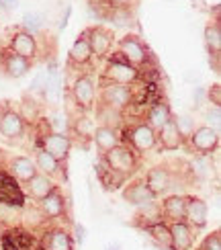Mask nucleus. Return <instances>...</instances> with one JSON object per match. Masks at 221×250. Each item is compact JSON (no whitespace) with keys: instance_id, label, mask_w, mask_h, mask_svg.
Wrapping results in <instances>:
<instances>
[{"instance_id":"nucleus-1","label":"nucleus","mask_w":221,"mask_h":250,"mask_svg":"<svg viewBox=\"0 0 221 250\" xmlns=\"http://www.w3.org/2000/svg\"><path fill=\"white\" fill-rule=\"evenodd\" d=\"M102 160L113 172H117L119 176H123V179L131 176L135 170H138V164H140L138 152L131 150L127 144H119V146H115L113 150L104 152Z\"/></svg>"},{"instance_id":"nucleus-2","label":"nucleus","mask_w":221,"mask_h":250,"mask_svg":"<svg viewBox=\"0 0 221 250\" xmlns=\"http://www.w3.org/2000/svg\"><path fill=\"white\" fill-rule=\"evenodd\" d=\"M141 72L138 68H133L131 64H127L125 60H121L117 54L107 58V64L102 68L100 78L104 82H113V84H123V86H131L140 80Z\"/></svg>"},{"instance_id":"nucleus-3","label":"nucleus","mask_w":221,"mask_h":250,"mask_svg":"<svg viewBox=\"0 0 221 250\" xmlns=\"http://www.w3.org/2000/svg\"><path fill=\"white\" fill-rule=\"evenodd\" d=\"M117 56L125 60L133 68H143L150 62V49L145 47L141 37L138 35H125L117 41Z\"/></svg>"},{"instance_id":"nucleus-4","label":"nucleus","mask_w":221,"mask_h":250,"mask_svg":"<svg viewBox=\"0 0 221 250\" xmlns=\"http://www.w3.org/2000/svg\"><path fill=\"white\" fill-rule=\"evenodd\" d=\"M100 103L104 107L115 111H125L133 105V90L123 84H113V82H104L100 84Z\"/></svg>"},{"instance_id":"nucleus-5","label":"nucleus","mask_w":221,"mask_h":250,"mask_svg":"<svg viewBox=\"0 0 221 250\" xmlns=\"http://www.w3.org/2000/svg\"><path fill=\"white\" fill-rule=\"evenodd\" d=\"M82 33L86 35V41H88L90 51H92V58H109L111 56V49H113V43H115L113 31H109L102 25H94V27H88L86 31H82Z\"/></svg>"},{"instance_id":"nucleus-6","label":"nucleus","mask_w":221,"mask_h":250,"mask_svg":"<svg viewBox=\"0 0 221 250\" xmlns=\"http://www.w3.org/2000/svg\"><path fill=\"white\" fill-rule=\"evenodd\" d=\"M72 99L78 105V109L82 111H90L94 107V101H97V86H94V80L88 74H82L72 82Z\"/></svg>"},{"instance_id":"nucleus-7","label":"nucleus","mask_w":221,"mask_h":250,"mask_svg":"<svg viewBox=\"0 0 221 250\" xmlns=\"http://www.w3.org/2000/svg\"><path fill=\"white\" fill-rule=\"evenodd\" d=\"M186 140H188V144H191V148L201 156L215 154L217 148H219V131L207 127V125L195 127V131L188 135Z\"/></svg>"},{"instance_id":"nucleus-8","label":"nucleus","mask_w":221,"mask_h":250,"mask_svg":"<svg viewBox=\"0 0 221 250\" xmlns=\"http://www.w3.org/2000/svg\"><path fill=\"white\" fill-rule=\"evenodd\" d=\"M47 154H51L58 162L64 164L70 156V150H72V140L68 138L66 133H56V131H45L41 133V146Z\"/></svg>"},{"instance_id":"nucleus-9","label":"nucleus","mask_w":221,"mask_h":250,"mask_svg":"<svg viewBox=\"0 0 221 250\" xmlns=\"http://www.w3.org/2000/svg\"><path fill=\"white\" fill-rule=\"evenodd\" d=\"M127 142H129V144H127L129 148L135 150V152H140V154L150 152V150H154L156 146H158V142H156V131H154L145 121L133 125V127L127 131Z\"/></svg>"},{"instance_id":"nucleus-10","label":"nucleus","mask_w":221,"mask_h":250,"mask_svg":"<svg viewBox=\"0 0 221 250\" xmlns=\"http://www.w3.org/2000/svg\"><path fill=\"white\" fill-rule=\"evenodd\" d=\"M184 222L193 228V230H203L209 222V205L201 197H191L188 195L186 209H184Z\"/></svg>"},{"instance_id":"nucleus-11","label":"nucleus","mask_w":221,"mask_h":250,"mask_svg":"<svg viewBox=\"0 0 221 250\" xmlns=\"http://www.w3.org/2000/svg\"><path fill=\"white\" fill-rule=\"evenodd\" d=\"M8 49H13L15 54L20 56V58L33 62L37 58L39 45H37L35 35L27 33V31H23V29H17L15 33H13V37H10V47Z\"/></svg>"},{"instance_id":"nucleus-12","label":"nucleus","mask_w":221,"mask_h":250,"mask_svg":"<svg viewBox=\"0 0 221 250\" xmlns=\"http://www.w3.org/2000/svg\"><path fill=\"white\" fill-rule=\"evenodd\" d=\"M145 185L156 197H162L172 189V172L166 166H154L145 174Z\"/></svg>"},{"instance_id":"nucleus-13","label":"nucleus","mask_w":221,"mask_h":250,"mask_svg":"<svg viewBox=\"0 0 221 250\" xmlns=\"http://www.w3.org/2000/svg\"><path fill=\"white\" fill-rule=\"evenodd\" d=\"M0 135L8 142L20 140L25 135V123L15 109H6L0 113Z\"/></svg>"},{"instance_id":"nucleus-14","label":"nucleus","mask_w":221,"mask_h":250,"mask_svg":"<svg viewBox=\"0 0 221 250\" xmlns=\"http://www.w3.org/2000/svg\"><path fill=\"white\" fill-rule=\"evenodd\" d=\"M0 248L2 250H35L33 236L19 228H10L6 232H0Z\"/></svg>"},{"instance_id":"nucleus-15","label":"nucleus","mask_w":221,"mask_h":250,"mask_svg":"<svg viewBox=\"0 0 221 250\" xmlns=\"http://www.w3.org/2000/svg\"><path fill=\"white\" fill-rule=\"evenodd\" d=\"M170 250H191L195 244V230L186 222H170Z\"/></svg>"},{"instance_id":"nucleus-16","label":"nucleus","mask_w":221,"mask_h":250,"mask_svg":"<svg viewBox=\"0 0 221 250\" xmlns=\"http://www.w3.org/2000/svg\"><path fill=\"white\" fill-rule=\"evenodd\" d=\"M156 142L160 144V150L174 152L178 148H182L186 140L181 135V131H178V127H176V121L172 117L166 125H162V127L156 131Z\"/></svg>"},{"instance_id":"nucleus-17","label":"nucleus","mask_w":221,"mask_h":250,"mask_svg":"<svg viewBox=\"0 0 221 250\" xmlns=\"http://www.w3.org/2000/svg\"><path fill=\"white\" fill-rule=\"evenodd\" d=\"M164 222V215H162V205L158 201H150L145 205H140L138 211L133 215V226L140 228V230H145V228H152L156 224Z\"/></svg>"},{"instance_id":"nucleus-18","label":"nucleus","mask_w":221,"mask_h":250,"mask_svg":"<svg viewBox=\"0 0 221 250\" xmlns=\"http://www.w3.org/2000/svg\"><path fill=\"white\" fill-rule=\"evenodd\" d=\"M123 199L127 201L129 205L140 207V205H145V203H150V201H156L158 197L150 189H147V185H145L143 179H135V181H131L123 189Z\"/></svg>"},{"instance_id":"nucleus-19","label":"nucleus","mask_w":221,"mask_h":250,"mask_svg":"<svg viewBox=\"0 0 221 250\" xmlns=\"http://www.w3.org/2000/svg\"><path fill=\"white\" fill-rule=\"evenodd\" d=\"M0 62H2V70L8 78H23L31 70V62L17 56L13 49H4L2 56H0Z\"/></svg>"},{"instance_id":"nucleus-20","label":"nucleus","mask_w":221,"mask_h":250,"mask_svg":"<svg viewBox=\"0 0 221 250\" xmlns=\"http://www.w3.org/2000/svg\"><path fill=\"white\" fill-rule=\"evenodd\" d=\"M186 201L188 195H168L166 199L160 203L162 205V215L164 222H184V209H186Z\"/></svg>"},{"instance_id":"nucleus-21","label":"nucleus","mask_w":221,"mask_h":250,"mask_svg":"<svg viewBox=\"0 0 221 250\" xmlns=\"http://www.w3.org/2000/svg\"><path fill=\"white\" fill-rule=\"evenodd\" d=\"M8 174L13 176L17 183L27 185L37 174L35 162L27 158V156H15V158H10V162H8Z\"/></svg>"},{"instance_id":"nucleus-22","label":"nucleus","mask_w":221,"mask_h":250,"mask_svg":"<svg viewBox=\"0 0 221 250\" xmlns=\"http://www.w3.org/2000/svg\"><path fill=\"white\" fill-rule=\"evenodd\" d=\"M33 162H35L37 172L49 176V179H54V181H56L58 176H64V179H66V172H64V168H61V162H58L54 156L47 154L43 148H37V150H35V158H33Z\"/></svg>"},{"instance_id":"nucleus-23","label":"nucleus","mask_w":221,"mask_h":250,"mask_svg":"<svg viewBox=\"0 0 221 250\" xmlns=\"http://www.w3.org/2000/svg\"><path fill=\"white\" fill-rule=\"evenodd\" d=\"M0 203L2 205H23V193L19 183L6 172H0Z\"/></svg>"},{"instance_id":"nucleus-24","label":"nucleus","mask_w":221,"mask_h":250,"mask_svg":"<svg viewBox=\"0 0 221 250\" xmlns=\"http://www.w3.org/2000/svg\"><path fill=\"white\" fill-rule=\"evenodd\" d=\"M92 142H94V146L104 154V152H109V150H113L115 146H119V144H123V138L119 135V131L115 129V127H109V125H99V127H94L92 129Z\"/></svg>"},{"instance_id":"nucleus-25","label":"nucleus","mask_w":221,"mask_h":250,"mask_svg":"<svg viewBox=\"0 0 221 250\" xmlns=\"http://www.w3.org/2000/svg\"><path fill=\"white\" fill-rule=\"evenodd\" d=\"M27 193L33 197V199L39 203L41 199H45L47 195H51L56 189H60L58 187V183L54 181V179H49V176H45V174H41V172H37L33 179H31L27 185Z\"/></svg>"},{"instance_id":"nucleus-26","label":"nucleus","mask_w":221,"mask_h":250,"mask_svg":"<svg viewBox=\"0 0 221 250\" xmlns=\"http://www.w3.org/2000/svg\"><path fill=\"white\" fill-rule=\"evenodd\" d=\"M41 250H74V238L64 228H54L43 234Z\"/></svg>"},{"instance_id":"nucleus-27","label":"nucleus","mask_w":221,"mask_h":250,"mask_svg":"<svg viewBox=\"0 0 221 250\" xmlns=\"http://www.w3.org/2000/svg\"><path fill=\"white\" fill-rule=\"evenodd\" d=\"M39 211L43 213V217L47 220H58V217H61L66 213V199L64 195L60 193V189H56L51 195H47L45 199L39 201Z\"/></svg>"},{"instance_id":"nucleus-28","label":"nucleus","mask_w":221,"mask_h":250,"mask_svg":"<svg viewBox=\"0 0 221 250\" xmlns=\"http://www.w3.org/2000/svg\"><path fill=\"white\" fill-rule=\"evenodd\" d=\"M68 60H70L72 66H78V68L80 66H88L92 62V51H90V45H88L86 35H84V33H80L78 39L72 43Z\"/></svg>"},{"instance_id":"nucleus-29","label":"nucleus","mask_w":221,"mask_h":250,"mask_svg":"<svg viewBox=\"0 0 221 250\" xmlns=\"http://www.w3.org/2000/svg\"><path fill=\"white\" fill-rule=\"evenodd\" d=\"M174 115H172V111H170V107H168V103H164V101H158V103H154V105L147 109V115H145V123L150 125V127L154 129V131H158L162 127V125H166L168 121H170Z\"/></svg>"},{"instance_id":"nucleus-30","label":"nucleus","mask_w":221,"mask_h":250,"mask_svg":"<svg viewBox=\"0 0 221 250\" xmlns=\"http://www.w3.org/2000/svg\"><path fill=\"white\" fill-rule=\"evenodd\" d=\"M205 45H207L209 56L213 60H219V56H221V27L217 21H213V23H209L205 27Z\"/></svg>"},{"instance_id":"nucleus-31","label":"nucleus","mask_w":221,"mask_h":250,"mask_svg":"<svg viewBox=\"0 0 221 250\" xmlns=\"http://www.w3.org/2000/svg\"><path fill=\"white\" fill-rule=\"evenodd\" d=\"M147 236H150V240L158 246V248H164V250H170V228H168L166 222H160L152 228H145L143 230Z\"/></svg>"},{"instance_id":"nucleus-32","label":"nucleus","mask_w":221,"mask_h":250,"mask_svg":"<svg viewBox=\"0 0 221 250\" xmlns=\"http://www.w3.org/2000/svg\"><path fill=\"white\" fill-rule=\"evenodd\" d=\"M17 113L20 115V119H23L25 125H27V123H37L39 117H41V109H39V105H37V101H35L33 97H29V95L23 97V101H20Z\"/></svg>"},{"instance_id":"nucleus-33","label":"nucleus","mask_w":221,"mask_h":250,"mask_svg":"<svg viewBox=\"0 0 221 250\" xmlns=\"http://www.w3.org/2000/svg\"><path fill=\"white\" fill-rule=\"evenodd\" d=\"M97 172H99V179L102 183L104 189H109V191H115V189H119V187L125 183L123 176H119L117 172H113L107 164H104V160L100 158L99 166H97Z\"/></svg>"},{"instance_id":"nucleus-34","label":"nucleus","mask_w":221,"mask_h":250,"mask_svg":"<svg viewBox=\"0 0 221 250\" xmlns=\"http://www.w3.org/2000/svg\"><path fill=\"white\" fill-rule=\"evenodd\" d=\"M45 25V17L41 13H35V10H29V13L23 15V23H20V29L27 31V33L35 35L37 31H41Z\"/></svg>"},{"instance_id":"nucleus-35","label":"nucleus","mask_w":221,"mask_h":250,"mask_svg":"<svg viewBox=\"0 0 221 250\" xmlns=\"http://www.w3.org/2000/svg\"><path fill=\"white\" fill-rule=\"evenodd\" d=\"M99 117H100L102 125H109V127H115V129H117V125H119V121H121V111H115V109H109V107L100 105Z\"/></svg>"},{"instance_id":"nucleus-36","label":"nucleus","mask_w":221,"mask_h":250,"mask_svg":"<svg viewBox=\"0 0 221 250\" xmlns=\"http://www.w3.org/2000/svg\"><path fill=\"white\" fill-rule=\"evenodd\" d=\"M174 121H176V127H178V131H181V135L186 140L188 135H191L193 131H195V121H193V117L191 115H181V117H174Z\"/></svg>"},{"instance_id":"nucleus-37","label":"nucleus","mask_w":221,"mask_h":250,"mask_svg":"<svg viewBox=\"0 0 221 250\" xmlns=\"http://www.w3.org/2000/svg\"><path fill=\"white\" fill-rule=\"evenodd\" d=\"M205 125L207 127H211V129H215V131H219L221 129V107H209L207 109V113H205Z\"/></svg>"},{"instance_id":"nucleus-38","label":"nucleus","mask_w":221,"mask_h":250,"mask_svg":"<svg viewBox=\"0 0 221 250\" xmlns=\"http://www.w3.org/2000/svg\"><path fill=\"white\" fill-rule=\"evenodd\" d=\"M111 21L117 27H125V25H129L131 21H133V15L129 13V8H113Z\"/></svg>"},{"instance_id":"nucleus-39","label":"nucleus","mask_w":221,"mask_h":250,"mask_svg":"<svg viewBox=\"0 0 221 250\" xmlns=\"http://www.w3.org/2000/svg\"><path fill=\"white\" fill-rule=\"evenodd\" d=\"M199 250H221V234H219V230L205 236L201 246H199Z\"/></svg>"},{"instance_id":"nucleus-40","label":"nucleus","mask_w":221,"mask_h":250,"mask_svg":"<svg viewBox=\"0 0 221 250\" xmlns=\"http://www.w3.org/2000/svg\"><path fill=\"white\" fill-rule=\"evenodd\" d=\"M49 125V131H56V133H66L68 131V119L61 115V113H56L54 115V121L47 123ZM68 135V133H66Z\"/></svg>"},{"instance_id":"nucleus-41","label":"nucleus","mask_w":221,"mask_h":250,"mask_svg":"<svg viewBox=\"0 0 221 250\" xmlns=\"http://www.w3.org/2000/svg\"><path fill=\"white\" fill-rule=\"evenodd\" d=\"M45 84H47V70L39 72V74L35 76V80L31 82V95H33V92H43Z\"/></svg>"},{"instance_id":"nucleus-42","label":"nucleus","mask_w":221,"mask_h":250,"mask_svg":"<svg viewBox=\"0 0 221 250\" xmlns=\"http://www.w3.org/2000/svg\"><path fill=\"white\" fill-rule=\"evenodd\" d=\"M207 97H209V101H211V105L219 107L221 105V86L219 84H213L211 90H207Z\"/></svg>"},{"instance_id":"nucleus-43","label":"nucleus","mask_w":221,"mask_h":250,"mask_svg":"<svg viewBox=\"0 0 221 250\" xmlns=\"http://www.w3.org/2000/svg\"><path fill=\"white\" fill-rule=\"evenodd\" d=\"M84 240H86V228H84L82 224H76L74 226V242H78L82 246Z\"/></svg>"},{"instance_id":"nucleus-44","label":"nucleus","mask_w":221,"mask_h":250,"mask_svg":"<svg viewBox=\"0 0 221 250\" xmlns=\"http://www.w3.org/2000/svg\"><path fill=\"white\" fill-rule=\"evenodd\" d=\"M135 2H138V0H109V4L115 6V8H129Z\"/></svg>"},{"instance_id":"nucleus-45","label":"nucleus","mask_w":221,"mask_h":250,"mask_svg":"<svg viewBox=\"0 0 221 250\" xmlns=\"http://www.w3.org/2000/svg\"><path fill=\"white\" fill-rule=\"evenodd\" d=\"M0 6H2L4 10H13L19 6V0H0Z\"/></svg>"},{"instance_id":"nucleus-46","label":"nucleus","mask_w":221,"mask_h":250,"mask_svg":"<svg viewBox=\"0 0 221 250\" xmlns=\"http://www.w3.org/2000/svg\"><path fill=\"white\" fill-rule=\"evenodd\" d=\"M205 95H207V92H205V88H203V86H197V88H195V103H197V105L203 101V97H205Z\"/></svg>"},{"instance_id":"nucleus-47","label":"nucleus","mask_w":221,"mask_h":250,"mask_svg":"<svg viewBox=\"0 0 221 250\" xmlns=\"http://www.w3.org/2000/svg\"><path fill=\"white\" fill-rule=\"evenodd\" d=\"M104 250H121V246H119V244H109Z\"/></svg>"},{"instance_id":"nucleus-48","label":"nucleus","mask_w":221,"mask_h":250,"mask_svg":"<svg viewBox=\"0 0 221 250\" xmlns=\"http://www.w3.org/2000/svg\"><path fill=\"white\" fill-rule=\"evenodd\" d=\"M0 232H2V224H0Z\"/></svg>"}]
</instances>
